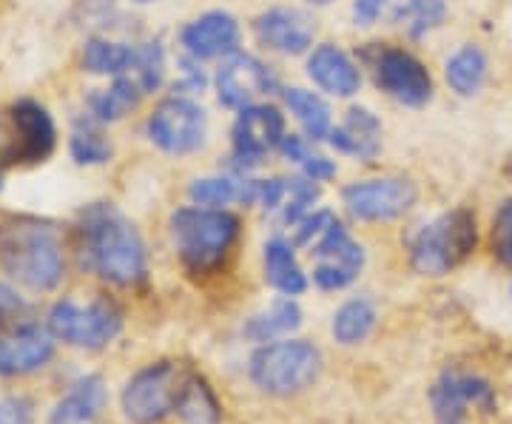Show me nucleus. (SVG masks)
<instances>
[{
	"label": "nucleus",
	"mask_w": 512,
	"mask_h": 424,
	"mask_svg": "<svg viewBox=\"0 0 512 424\" xmlns=\"http://www.w3.org/2000/svg\"><path fill=\"white\" fill-rule=\"evenodd\" d=\"M83 254L100 277L131 288L146 279V245L137 228L111 205H92L83 214Z\"/></svg>",
	"instance_id": "nucleus-1"
},
{
	"label": "nucleus",
	"mask_w": 512,
	"mask_h": 424,
	"mask_svg": "<svg viewBox=\"0 0 512 424\" xmlns=\"http://www.w3.org/2000/svg\"><path fill=\"white\" fill-rule=\"evenodd\" d=\"M0 268L32 291L57 288L66 259L55 228L29 217L0 222Z\"/></svg>",
	"instance_id": "nucleus-2"
},
{
	"label": "nucleus",
	"mask_w": 512,
	"mask_h": 424,
	"mask_svg": "<svg viewBox=\"0 0 512 424\" xmlns=\"http://www.w3.org/2000/svg\"><path fill=\"white\" fill-rule=\"evenodd\" d=\"M177 254L191 274H214L239 237V220L222 208H180L171 217Z\"/></svg>",
	"instance_id": "nucleus-3"
},
{
	"label": "nucleus",
	"mask_w": 512,
	"mask_h": 424,
	"mask_svg": "<svg viewBox=\"0 0 512 424\" xmlns=\"http://www.w3.org/2000/svg\"><path fill=\"white\" fill-rule=\"evenodd\" d=\"M476 217L467 208H456L436 222L424 225L413 237L410 259L424 277H444L476 251Z\"/></svg>",
	"instance_id": "nucleus-4"
},
{
	"label": "nucleus",
	"mask_w": 512,
	"mask_h": 424,
	"mask_svg": "<svg viewBox=\"0 0 512 424\" xmlns=\"http://www.w3.org/2000/svg\"><path fill=\"white\" fill-rule=\"evenodd\" d=\"M322 353L311 342L293 339L265 345L251 356V379L271 396H296L319 379Z\"/></svg>",
	"instance_id": "nucleus-5"
},
{
	"label": "nucleus",
	"mask_w": 512,
	"mask_h": 424,
	"mask_svg": "<svg viewBox=\"0 0 512 424\" xmlns=\"http://www.w3.org/2000/svg\"><path fill=\"white\" fill-rule=\"evenodd\" d=\"M55 148V123L35 100H20L0 117V166L40 163Z\"/></svg>",
	"instance_id": "nucleus-6"
},
{
	"label": "nucleus",
	"mask_w": 512,
	"mask_h": 424,
	"mask_svg": "<svg viewBox=\"0 0 512 424\" xmlns=\"http://www.w3.org/2000/svg\"><path fill=\"white\" fill-rule=\"evenodd\" d=\"M191 373L174 362H157L140 370L123 390V413L134 424H157L177 410L180 393Z\"/></svg>",
	"instance_id": "nucleus-7"
},
{
	"label": "nucleus",
	"mask_w": 512,
	"mask_h": 424,
	"mask_svg": "<svg viewBox=\"0 0 512 424\" xmlns=\"http://www.w3.org/2000/svg\"><path fill=\"white\" fill-rule=\"evenodd\" d=\"M120 325H123V316L106 299H97L86 308L63 299L49 311V331L74 348H89V351L109 345L120 333Z\"/></svg>",
	"instance_id": "nucleus-8"
},
{
	"label": "nucleus",
	"mask_w": 512,
	"mask_h": 424,
	"mask_svg": "<svg viewBox=\"0 0 512 424\" xmlns=\"http://www.w3.org/2000/svg\"><path fill=\"white\" fill-rule=\"evenodd\" d=\"M365 57L370 60V69H373L379 89L390 94L393 100L413 106V109L430 103L433 80L419 57L402 52V49H390V46H376V52L373 55L367 52Z\"/></svg>",
	"instance_id": "nucleus-9"
},
{
	"label": "nucleus",
	"mask_w": 512,
	"mask_h": 424,
	"mask_svg": "<svg viewBox=\"0 0 512 424\" xmlns=\"http://www.w3.org/2000/svg\"><path fill=\"white\" fill-rule=\"evenodd\" d=\"M205 111L185 97H168L148 117V137L168 154H191L205 143Z\"/></svg>",
	"instance_id": "nucleus-10"
},
{
	"label": "nucleus",
	"mask_w": 512,
	"mask_h": 424,
	"mask_svg": "<svg viewBox=\"0 0 512 424\" xmlns=\"http://www.w3.org/2000/svg\"><path fill=\"white\" fill-rule=\"evenodd\" d=\"M419 191L404 177H384V180H365L345 188L342 200L356 220L382 222L402 217L416 203Z\"/></svg>",
	"instance_id": "nucleus-11"
},
{
	"label": "nucleus",
	"mask_w": 512,
	"mask_h": 424,
	"mask_svg": "<svg viewBox=\"0 0 512 424\" xmlns=\"http://www.w3.org/2000/svg\"><path fill=\"white\" fill-rule=\"evenodd\" d=\"M311 254L319 259V265L313 268V282L322 291H342V288H348L350 282L359 277L362 265H365L362 245L350 240V234L339 222H333L328 231L319 237Z\"/></svg>",
	"instance_id": "nucleus-12"
},
{
	"label": "nucleus",
	"mask_w": 512,
	"mask_h": 424,
	"mask_svg": "<svg viewBox=\"0 0 512 424\" xmlns=\"http://www.w3.org/2000/svg\"><path fill=\"white\" fill-rule=\"evenodd\" d=\"M430 402L439 424H464L470 407L490 413L495 407V393L487 379L470 373H444L436 388L430 390Z\"/></svg>",
	"instance_id": "nucleus-13"
},
{
	"label": "nucleus",
	"mask_w": 512,
	"mask_h": 424,
	"mask_svg": "<svg viewBox=\"0 0 512 424\" xmlns=\"http://www.w3.org/2000/svg\"><path fill=\"white\" fill-rule=\"evenodd\" d=\"M285 117L274 106H245L234 123V157L239 166H259L268 151L282 146Z\"/></svg>",
	"instance_id": "nucleus-14"
},
{
	"label": "nucleus",
	"mask_w": 512,
	"mask_h": 424,
	"mask_svg": "<svg viewBox=\"0 0 512 424\" xmlns=\"http://www.w3.org/2000/svg\"><path fill=\"white\" fill-rule=\"evenodd\" d=\"M274 74L271 69L256 60L254 55L245 52H234L220 66L217 72V92H220V103L228 109H245L254 106L256 97L268 94L274 89Z\"/></svg>",
	"instance_id": "nucleus-15"
},
{
	"label": "nucleus",
	"mask_w": 512,
	"mask_h": 424,
	"mask_svg": "<svg viewBox=\"0 0 512 424\" xmlns=\"http://www.w3.org/2000/svg\"><path fill=\"white\" fill-rule=\"evenodd\" d=\"M254 29L259 43L274 49L279 55H302V52H308L313 43V35H316L311 15L302 12V9H288V6H279V9H271V12L259 15Z\"/></svg>",
	"instance_id": "nucleus-16"
},
{
	"label": "nucleus",
	"mask_w": 512,
	"mask_h": 424,
	"mask_svg": "<svg viewBox=\"0 0 512 424\" xmlns=\"http://www.w3.org/2000/svg\"><path fill=\"white\" fill-rule=\"evenodd\" d=\"M55 356L52 336L37 328L23 325L15 333L0 339V376H26L40 370Z\"/></svg>",
	"instance_id": "nucleus-17"
},
{
	"label": "nucleus",
	"mask_w": 512,
	"mask_h": 424,
	"mask_svg": "<svg viewBox=\"0 0 512 424\" xmlns=\"http://www.w3.org/2000/svg\"><path fill=\"white\" fill-rule=\"evenodd\" d=\"M185 52L197 60L234 55L239 49V23L228 12H208L183 29Z\"/></svg>",
	"instance_id": "nucleus-18"
},
{
	"label": "nucleus",
	"mask_w": 512,
	"mask_h": 424,
	"mask_svg": "<svg viewBox=\"0 0 512 424\" xmlns=\"http://www.w3.org/2000/svg\"><path fill=\"white\" fill-rule=\"evenodd\" d=\"M308 74L319 89L336 97H353L362 86V74L353 66V60L339 46L330 43L313 49V55L308 57Z\"/></svg>",
	"instance_id": "nucleus-19"
},
{
	"label": "nucleus",
	"mask_w": 512,
	"mask_h": 424,
	"mask_svg": "<svg viewBox=\"0 0 512 424\" xmlns=\"http://www.w3.org/2000/svg\"><path fill=\"white\" fill-rule=\"evenodd\" d=\"M379 134H382V123L376 114L367 109H350L348 120L339 129H330L328 140L330 146L342 154H353L359 160H373L379 154Z\"/></svg>",
	"instance_id": "nucleus-20"
},
{
	"label": "nucleus",
	"mask_w": 512,
	"mask_h": 424,
	"mask_svg": "<svg viewBox=\"0 0 512 424\" xmlns=\"http://www.w3.org/2000/svg\"><path fill=\"white\" fill-rule=\"evenodd\" d=\"M106 405V388L100 376H83L57 402L52 424H92Z\"/></svg>",
	"instance_id": "nucleus-21"
},
{
	"label": "nucleus",
	"mask_w": 512,
	"mask_h": 424,
	"mask_svg": "<svg viewBox=\"0 0 512 424\" xmlns=\"http://www.w3.org/2000/svg\"><path fill=\"white\" fill-rule=\"evenodd\" d=\"M265 279L285 296H299L308 291V277L293 257V248L285 240H271L265 245Z\"/></svg>",
	"instance_id": "nucleus-22"
},
{
	"label": "nucleus",
	"mask_w": 512,
	"mask_h": 424,
	"mask_svg": "<svg viewBox=\"0 0 512 424\" xmlns=\"http://www.w3.org/2000/svg\"><path fill=\"white\" fill-rule=\"evenodd\" d=\"M487 55L478 46H464L447 60V83L461 97H473L487 80Z\"/></svg>",
	"instance_id": "nucleus-23"
},
{
	"label": "nucleus",
	"mask_w": 512,
	"mask_h": 424,
	"mask_svg": "<svg viewBox=\"0 0 512 424\" xmlns=\"http://www.w3.org/2000/svg\"><path fill=\"white\" fill-rule=\"evenodd\" d=\"M302 325V308L293 299H276L265 314H256L245 325V336L254 342H271L276 336L296 331Z\"/></svg>",
	"instance_id": "nucleus-24"
},
{
	"label": "nucleus",
	"mask_w": 512,
	"mask_h": 424,
	"mask_svg": "<svg viewBox=\"0 0 512 424\" xmlns=\"http://www.w3.org/2000/svg\"><path fill=\"white\" fill-rule=\"evenodd\" d=\"M174 413L183 419V424H220V402L200 376H188Z\"/></svg>",
	"instance_id": "nucleus-25"
},
{
	"label": "nucleus",
	"mask_w": 512,
	"mask_h": 424,
	"mask_svg": "<svg viewBox=\"0 0 512 424\" xmlns=\"http://www.w3.org/2000/svg\"><path fill=\"white\" fill-rule=\"evenodd\" d=\"M140 94H143V89H140V83H137V80L117 77L111 89L92 94L89 106H92V114L100 120V123H114V120H120V117L128 114L131 109H137Z\"/></svg>",
	"instance_id": "nucleus-26"
},
{
	"label": "nucleus",
	"mask_w": 512,
	"mask_h": 424,
	"mask_svg": "<svg viewBox=\"0 0 512 424\" xmlns=\"http://www.w3.org/2000/svg\"><path fill=\"white\" fill-rule=\"evenodd\" d=\"M376 328V308L367 299H353L333 316V336L342 345H359Z\"/></svg>",
	"instance_id": "nucleus-27"
},
{
	"label": "nucleus",
	"mask_w": 512,
	"mask_h": 424,
	"mask_svg": "<svg viewBox=\"0 0 512 424\" xmlns=\"http://www.w3.org/2000/svg\"><path fill=\"white\" fill-rule=\"evenodd\" d=\"M285 103L302 123L305 134L311 140H322L330 134V109L319 94L305 92V89H285Z\"/></svg>",
	"instance_id": "nucleus-28"
},
{
	"label": "nucleus",
	"mask_w": 512,
	"mask_h": 424,
	"mask_svg": "<svg viewBox=\"0 0 512 424\" xmlns=\"http://www.w3.org/2000/svg\"><path fill=\"white\" fill-rule=\"evenodd\" d=\"M134 66V49L123 43L94 37L83 49V69L92 74H123Z\"/></svg>",
	"instance_id": "nucleus-29"
},
{
	"label": "nucleus",
	"mask_w": 512,
	"mask_h": 424,
	"mask_svg": "<svg viewBox=\"0 0 512 424\" xmlns=\"http://www.w3.org/2000/svg\"><path fill=\"white\" fill-rule=\"evenodd\" d=\"M72 157L80 166H103L111 160V143L92 123H77L72 134Z\"/></svg>",
	"instance_id": "nucleus-30"
},
{
	"label": "nucleus",
	"mask_w": 512,
	"mask_h": 424,
	"mask_svg": "<svg viewBox=\"0 0 512 424\" xmlns=\"http://www.w3.org/2000/svg\"><path fill=\"white\" fill-rule=\"evenodd\" d=\"M191 200L194 205H202V208H220V205L234 203L237 197H242V188L237 185V180L231 177H208V180H197L191 185Z\"/></svg>",
	"instance_id": "nucleus-31"
},
{
	"label": "nucleus",
	"mask_w": 512,
	"mask_h": 424,
	"mask_svg": "<svg viewBox=\"0 0 512 424\" xmlns=\"http://www.w3.org/2000/svg\"><path fill=\"white\" fill-rule=\"evenodd\" d=\"M134 69H137V83L143 92H157L163 83L165 57L160 43H146L140 49H134Z\"/></svg>",
	"instance_id": "nucleus-32"
},
{
	"label": "nucleus",
	"mask_w": 512,
	"mask_h": 424,
	"mask_svg": "<svg viewBox=\"0 0 512 424\" xmlns=\"http://www.w3.org/2000/svg\"><path fill=\"white\" fill-rule=\"evenodd\" d=\"M410 15V0H356L353 3V20L359 26H370L379 18L402 20Z\"/></svg>",
	"instance_id": "nucleus-33"
},
{
	"label": "nucleus",
	"mask_w": 512,
	"mask_h": 424,
	"mask_svg": "<svg viewBox=\"0 0 512 424\" xmlns=\"http://www.w3.org/2000/svg\"><path fill=\"white\" fill-rule=\"evenodd\" d=\"M447 15V0H410V18L413 37H424L430 29H436Z\"/></svg>",
	"instance_id": "nucleus-34"
},
{
	"label": "nucleus",
	"mask_w": 512,
	"mask_h": 424,
	"mask_svg": "<svg viewBox=\"0 0 512 424\" xmlns=\"http://www.w3.org/2000/svg\"><path fill=\"white\" fill-rule=\"evenodd\" d=\"M319 200V188L313 180H288V200H285V222H299L302 214Z\"/></svg>",
	"instance_id": "nucleus-35"
},
{
	"label": "nucleus",
	"mask_w": 512,
	"mask_h": 424,
	"mask_svg": "<svg viewBox=\"0 0 512 424\" xmlns=\"http://www.w3.org/2000/svg\"><path fill=\"white\" fill-rule=\"evenodd\" d=\"M493 254L501 265L512 268V200L498 208L493 220Z\"/></svg>",
	"instance_id": "nucleus-36"
},
{
	"label": "nucleus",
	"mask_w": 512,
	"mask_h": 424,
	"mask_svg": "<svg viewBox=\"0 0 512 424\" xmlns=\"http://www.w3.org/2000/svg\"><path fill=\"white\" fill-rule=\"evenodd\" d=\"M333 222H336V217H333L330 211H319V214H313V217H305V220L299 222V228H296V240L293 242H296V245H308L313 237H322Z\"/></svg>",
	"instance_id": "nucleus-37"
},
{
	"label": "nucleus",
	"mask_w": 512,
	"mask_h": 424,
	"mask_svg": "<svg viewBox=\"0 0 512 424\" xmlns=\"http://www.w3.org/2000/svg\"><path fill=\"white\" fill-rule=\"evenodd\" d=\"M0 424H32V405L26 399H3Z\"/></svg>",
	"instance_id": "nucleus-38"
},
{
	"label": "nucleus",
	"mask_w": 512,
	"mask_h": 424,
	"mask_svg": "<svg viewBox=\"0 0 512 424\" xmlns=\"http://www.w3.org/2000/svg\"><path fill=\"white\" fill-rule=\"evenodd\" d=\"M302 168H305V177L313 180V183H328L336 177V166H333V160L328 157H319V154H308L305 160H302Z\"/></svg>",
	"instance_id": "nucleus-39"
},
{
	"label": "nucleus",
	"mask_w": 512,
	"mask_h": 424,
	"mask_svg": "<svg viewBox=\"0 0 512 424\" xmlns=\"http://www.w3.org/2000/svg\"><path fill=\"white\" fill-rule=\"evenodd\" d=\"M279 151H282V154H285L288 160H296V163H302V160L308 157V146H305V143H302L299 137H293V134H291V137L285 134V140H282Z\"/></svg>",
	"instance_id": "nucleus-40"
},
{
	"label": "nucleus",
	"mask_w": 512,
	"mask_h": 424,
	"mask_svg": "<svg viewBox=\"0 0 512 424\" xmlns=\"http://www.w3.org/2000/svg\"><path fill=\"white\" fill-rule=\"evenodd\" d=\"M311 3H330V0H311Z\"/></svg>",
	"instance_id": "nucleus-41"
},
{
	"label": "nucleus",
	"mask_w": 512,
	"mask_h": 424,
	"mask_svg": "<svg viewBox=\"0 0 512 424\" xmlns=\"http://www.w3.org/2000/svg\"><path fill=\"white\" fill-rule=\"evenodd\" d=\"M134 3H151V0H134Z\"/></svg>",
	"instance_id": "nucleus-42"
}]
</instances>
